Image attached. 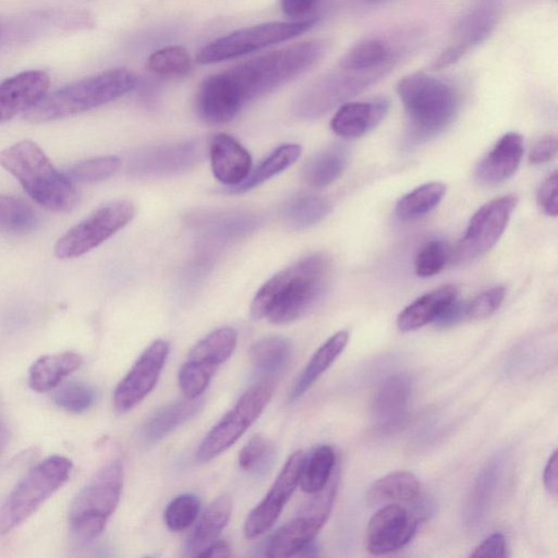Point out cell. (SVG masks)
Returning a JSON list of instances; mask_svg holds the SVG:
<instances>
[{"label": "cell", "instance_id": "b9f144b4", "mask_svg": "<svg viewBox=\"0 0 558 558\" xmlns=\"http://www.w3.org/2000/svg\"><path fill=\"white\" fill-rule=\"evenodd\" d=\"M274 456V444L268 438L257 434L240 450L238 463L242 471L258 474L270 466Z\"/></svg>", "mask_w": 558, "mask_h": 558}, {"label": "cell", "instance_id": "9a60e30c", "mask_svg": "<svg viewBox=\"0 0 558 558\" xmlns=\"http://www.w3.org/2000/svg\"><path fill=\"white\" fill-rule=\"evenodd\" d=\"M304 459L305 453L302 450L293 452L288 458L264 499L246 517L243 527L246 539L264 534L277 521L299 485Z\"/></svg>", "mask_w": 558, "mask_h": 558}, {"label": "cell", "instance_id": "7dc6e473", "mask_svg": "<svg viewBox=\"0 0 558 558\" xmlns=\"http://www.w3.org/2000/svg\"><path fill=\"white\" fill-rule=\"evenodd\" d=\"M506 295L504 287L490 288L476 295L466 305V317L471 320H480L489 317L501 305Z\"/></svg>", "mask_w": 558, "mask_h": 558}, {"label": "cell", "instance_id": "30bf717a", "mask_svg": "<svg viewBox=\"0 0 558 558\" xmlns=\"http://www.w3.org/2000/svg\"><path fill=\"white\" fill-rule=\"evenodd\" d=\"M134 215V205L125 199L98 207L57 241L56 256L73 258L92 251L126 226Z\"/></svg>", "mask_w": 558, "mask_h": 558}, {"label": "cell", "instance_id": "ba28073f", "mask_svg": "<svg viewBox=\"0 0 558 558\" xmlns=\"http://www.w3.org/2000/svg\"><path fill=\"white\" fill-rule=\"evenodd\" d=\"M274 395L271 379H263L251 386L234 407L207 433L196 451L202 462L223 453L258 418Z\"/></svg>", "mask_w": 558, "mask_h": 558}, {"label": "cell", "instance_id": "d4e9b609", "mask_svg": "<svg viewBox=\"0 0 558 558\" xmlns=\"http://www.w3.org/2000/svg\"><path fill=\"white\" fill-rule=\"evenodd\" d=\"M400 50L390 41L368 37L351 47L339 60L341 70L385 75L398 62Z\"/></svg>", "mask_w": 558, "mask_h": 558}, {"label": "cell", "instance_id": "f1b7e54d", "mask_svg": "<svg viewBox=\"0 0 558 558\" xmlns=\"http://www.w3.org/2000/svg\"><path fill=\"white\" fill-rule=\"evenodd\" d=\"M456 298L458 289L453 284H444L421 295L398 315L399 330L408 332L433 323Z\"/></svg>", "mask_w": 558, "mask_h": 558}, {"label": "cell", "instance_id": "f546056e", "mask_svg": "<svg viewBox=\"0 0 558 558\" xmlns=\"http://www.w3.org/2000/svg\"><path fill=\"white\" fill-rule=\"evenodd\" d=\"M203 405V399L185 398L156 411L141 428V438L151 445L194 416Z\"/></svg>", "mask_w": 558, "mask_h": 558}, {"label": "cell", "instance_id": "680465c9", "mask_svg": "<svg viewBox=\"0 0 558 558\" xmlns=\"http://www.w3.org/2000/svg\"><path fill=\"white\" fill-rule=\"evenodd\" d=\"M367 1H378V0H367Z\"/></svg>", "mask_w": 558, "mask_h": 558}, {"label": "cell", "instance_id": "44dd1931", "mask_svg": "<svg viewBox=\"0 0 558 558\" xmlns=\"http://www.w3.org/2000/svg\"><path fill=\"white\" fill-rule=\"evenodd\" d=\"M523 150L521 134L515 132L504 134L478 163L475 170L476 181L487 187L505 182L517 171Z\"/></svg>", "mask_w": 558, "mask_h": 558}, {"label": "cell", "instance_id": "7bdbcfd3", "mask_svg": "<svg viewBox=\"0 0 558 558\" xmlns=\"http://www.w3.org/2000/svg\"><path fill=\"white\" fill-rule=\"evenodd\" d=\"M201 501L193 494H181L172 499L163 513L167 527L173 532H180L191 526L197 519Z\"/></svg>", "mask_w": 558, "mask_h": 558}, {"label": "cell", "instance_id": "4fadbf2b", "mask_svg": "<svg viewBox=\"0 0 558 558\" xmlns=\"http://www.w3.org/2000/svg\"><path fill=\"white\" fill-rule=\"evenodd\" d=\"M518 197L508 194L483 205L471 218L454 257L459 262L476 258L488 252L504 233Z\"/></svg>", "mask_w": 558, "mask_h": 558}, {"label": "cell", "instance_id": "ee69618b", "mask_svg": "<svg viewBox=\"0 0 558 558\" xmlns=\"http://www.w3.org/2000/svg\"><path fill=\"white\" fill-rule=\"evenodd\" d=\"M451 258L448 244L438 239L426 242L414 259V271L418 277L427 278L442 270Z\"/></svg>", "mask_w": 558, "mask_h": 558}, {"label": "cell", "instance_id": "7402d4cb", "mask_svg": "<svg viewBox=\"0 0 558 558\" xmlns=\"http://www.w3.org/2000/svg\"><path fill=\"white\" fill-rule=\"evenodd\" d=\"M209 158L215 178L230 187L242 183L251 172L250 153L229 134L219 133L211 137Z\"/></svg>", "mask_w": 558, "mask_h": 558}, {"label": "cell", "instance_id": "f6af8a7d", "mask_svg": "<svg viewBox=\"0 0 558 558\" xmlns=\"http://www.w3.org/2000/svg\"><path fill=\"white\" fill-rule=\"evenodd\" d=\"M121 159L116 156L97 157L75 163L66 175L72 181L96 182L116 173L121 167Z\"/></svg>", "mask_w": 558, "mask_h": 558}, {"label": "cell", "instance_id": "52a82bcc", "mask_svg": "<svg viewBox=\"0 0 558 558\" xmlns=\"http://www.w3.org/2000/svg\"><path fill=\"white\" fill-rule=\"evenodd\" d=\"M71 470L72 462L57 454L32 468L0 506V535L31 517L68 481Z\"/></svg>", "mask_w": 558, "mask_h": 558}, {"label": "cell", "instance_id": "5bb4252c", "mask_svg": "<svg viewBox=\"0 0 558 558\" xmlns=\"http://www.w3.org/2000/svg\"><path fill=\"white\" fill-rule=\"evenodd\" d=\"M169 350V342L163 339H157L146 348L114 389L113 405L117 412L132 410L154 389Z\"/></svg>", "mask_w": 558, "mask_h": 558}, {"label": "cell", "instance_id": "8992f818", "mask_svg": "<svg viewBox=\"0 0 558 558\" xmlns=\"http://www.w3.org/2000/svg\"><path fill=\"white\" fill-rule=\"evenodd\" d=\"M123 487V466L119 460L102 466L77 493L70 506L72 538L87 544L97 538L117 509Z\"/></svg>", "mask_w": 558, "mask_h": 558}, {"label": "cell", "instance_id": "7a4b0ae2", "mask_svg": "<svg viewBox=\"0 0 558 558\" xmlns=\"http://www.w3.org/2000/svg\"><path fill=\"white\" fill-rule=\"evenodd\" d=\"M0 166L10 172L28 196L51 211H69L77 203L73 181L58 171L44 150L28 140L0 151Z\"/></svg>", "mask_w": 558, "mask_h": 558}, {"label": "cell", "instance_id": "5b68a950", "mask_svg": "<svg viewBox=\"0 0 558 558\" xmlns=\"http://www.w3.org/2000/svg\"><path fill=\"white\" fill-rule=\"evenodd\" d=\"M396 90L417 140L439 134L458 113L459 93L448 80L413 72L399 80Z\"/></svg>", "mask_w": 558, "mask_h": 558}, {"label": "cell", "instance_id": "d6a6232c", "mask_svg": "<svg viewBox=\"0 0 558 558\" xmlns=\"http://www.w3.org/2000/svg\"><path fill=\"white\" fill-rule=\"evenodd\" d=\"M348 163V150L331 145L315 154L303 167L302 178L313 187H324L336 181Z\"/></svg>", "mask_w": 558, "mask_h": 558}, {"label": "cell", "instance_id": "db71d44e", "mask_svg": "<svg viewBox=\"0 0 558 558\" xmlns=\"http://www.w3.org/2000/svg\"><path fill=\"white\" fill-rule=\"evenodd\" d=\"M544 485L546 489L553 496H557V451L555 450L551 456L549 457L544 474Z\"/></svg>", "mask_w": 558, "mask_h": 558}, {"label": "cell", "instance_id": "ffe728a7", "mask_svg": "<svg viewBox=\"0 0 558 558\" xmlns=\"http://www.w3.org/2000/svg\"><path fill=\"white\" fill-rule=\"evenodd\" d=\"M410 392V381L403 375H391L379 385L372 404L376 428L388 434L405 424Z\"/></svg>", "mask_w": 558, "mask_h": 558}, {"label": "cell", "instance_id": "3957f363", "mask_svg": "<svg viewBox=\"0 0 558 558\" xmlns=\"http://www.w3.org/2000/svg\"><path fill=\"white\" fill-rule=\"evenodd\" d=\"M325 51L324 40L303 41L238 64L226 73L245 104L306 72Z\"/></svg>", "mask_w": 558, "mask_h": 558}, {"label": "cell", "instance_id": "60d3db41", "mask_svg": "<svg viewBox=\"0 0 558 558\" xmlns=\"http://www.w3.org/2000/svg\"><path fill=\"white\" fill-rule=\"evenodd\" d=\"M147 64L150 71L162 77L179 78L192 70V59L181 46H169L153 52Z\"/></svg>", "mask_w": 558, "mask_h": 558}, {"label": "cell", "instance_id": "603a6c76", "mask_svg": "<svg viewBox=\"0 0 558 558\" xmlns=\"http://www.w3.org/2000/svg\"><path fill=\"white\" fill-rule=\"evenodd\" d=\"M388 110L389 102L385 98L345 102L336 111L330 126L343 138H356L376 128Z\"/></svg>", "mask_w": 558, "mask_h": 558}, {"label": "cell", "instance_id": "e0dca14e", "mask_svg": "<svg viewBox=\"0 0 558 558\" xmlns=\"http://www.w3.org/2000/svg\"><path fill=\"white\" fill-rule=\"evenodd\" d=\"M497 23V12L489 3L473 8L458 23L454 40L433 61V70H442L463 58L471 49L483 43Z\"/></svg>", "mask_w": 558, "mask_h": 558}, {"label": "cell", "instance_id": "f35d334b", "mask_svg": "<svg viewBox=\"0 0 558 558\" xmlns=\"http://www.w3.org/2000/svg\"><path fill=\"white\" fill-rule=\"evenodd\" d=\"M336 465V454L330 446L315 448L308 457L305 456L299 485L302 490L314 494L323 489L330 481Z\"/></svg>", "mask_w": 558, "mask_h": 558}, {"label": "cell", "instance_id": "681fc988", "mask_svg": "<svg viewBox=\"0 0 558 558\" xmlns=\"http://www.w3.org/2000/svg\"><path fill=\"white\" fill-rule=\"evenodd\" d=\"M557 153V140L553 135H545L538 138L533 145L529 161L533 165H541L551 160Z\"/></svg>", "mask_w": 558, "mask_h": 558}, {"label": "cell", "instance_id": "836d02e7", "mask_svg": "<svg viewBox=\"0 0 558 558\" xmlns=\"http://www.w3.org/2000/svg\"><path fill=\"white\" fill-rule=\"evenodd\" d=\"M421 489V483L413 473L396 471L376 480L369 486L367 500L372 505L413 501L420 497Z\"/></svg>", "mask_w": 558, "mask_h": 558}, {"label": "cell", "instance_id": "484cf974", "mask_svg": "<svg viewBox=\"0 0 558 558\" xmlns=\"http://www.w3.org/2000/svg\"><path fill=\"white\" fill-rule=\"evenodd\" d=\"M506 462L505 452L490 458L475 478L464 505V522L470 529L477 527L486 518Z\"/></svg>", "mask_w": 558, "mask_h": 558}, {"label": "cell", "instance_id": "83f0119b", "mask_svg": "<svg viewBox=\"0 0 558 558\" xmlns=\"http://www.w3.org/2000/svg\"><path fill=\"white\" fill-rule=\"evenodd\" d=\"M232 511V500L227 494L213 500L194 526L186 539L185 555L198 557L207 547L215 543L227 526Z\"/></svg>", "mask_w": 558, "mask_h": 558}, {"label": "cell", "instance_id": "8fae6325", "mask_svg": "<svg viewBox=\"0 0 558 558\" xmlns=\"http://www.w3.org/2000/svg\"><path fill=\"white\" fill-rule=\"evenodd\" d=\"M337 492V477L317 493L291 521L278 529L270 537L266 556H295L314 537L325 524L331 511Z\"/></svg>", "mask_w": 558, "mask_h": 558}, {"label": "cell", "instance_id": "277c9868", "mask_svg": "<svg viewBox=\"0 0 558 558\" xmlns=\"http://www.w3.org/2000/svg\"><path fill=\"white\" fill-rule=\"evenodd\" d=\"M137 80L126 69L104 71L60 87L25 113L33 123L69 118L104 106L135 88Z\"/></svg>", "mask_w": 558, "mask_h": 558}, {"label": "cell", "instance_id": "f5cc1de1", "mask_svg": "<svg viewBox=\"0 0 558 558\" xmlns=\"http://www.w3.org/2000/svg\"><path fill=\"white\" fill-rule=\"evenodd\" d=\"M316 2L317 0H281V8L286 15L301 19L314 9Z\"/></svg>", "mask_w": 558, "mask_h": 558}, {"label": "cell", "instance_id": "816d5d0a", "mask_svg": "<svg viewBox=\"0 0 558 558\" xmlns=\"http://www.w3.org/2000/svg\"><path fill=\"white\" fill-rule=\"evenodd\" d=\"M466 317V304L456 298L433 322L439 328H448Z\"/></svg>", "mask_w": 558, "mask_h": 558}, {"label": "cell", "instance_id": "1f68e13d", "mask_svg": "<svg viewBox=\"0 0 558 558\" xmlns=\"http://www.w3.org/2000/svg\"><path fill=\"white\" fill-rule=\"evenodd\" d=\"M82 362L77 353L70 351L40 356L29 368V386L38 392L48 391L75 372Z\"/></svg>", "mask_w": 558, "mask_h": 558}, {"label": "cell", "instance_id": "bcb514c9", "mask_svg": "<svg viewBox=\"0 0 558 558\" xmlns=\"http://www.w3.org/2000/svg\"><path fill=\"white\" fill-rule=\"evenodd\" d=\"M94 399L93 389L81 383L65 384L53 395V401L58 407L73 413L87 410L93 404Z\"/></svg>", "mask_w": 558, "mask_h": 558}, {"label": "cell", "instance_id": "7c38bea8", "mask_svg": "<svg viewBox=\"0 0 558 558\" xmlns=\"http://www.w3.org/2000/svg\"><path fill=\"white\" fill-rule=\"evenodd\" d=\"M384 75L379 73H361L339 69L308 86L295 100L293 111L301 118H315L324 114L335 106L353 97Z\"/></svg>", "mask_w": 558, "mask_h": 558}, {"label": "cell", "instance_id": "6f0895ef", "mask_svg": "<svg viewBox=\"0 0 558 558\" xmlns=\"http://www.w3.org/2000/svg\"><path fill=\"white\" fill-rule=\"evenodd\" d=\"M2 32H3V27H2V25H1V23H0V37H1V35H2Z\"/></svg>", "mask_w": 558, "mask_h": 558}, {"label": "cell", "instance_id": "d590c367", "mask_svg": "<svg viewBox=\"0 0 558 558\" xmlns=\"http://www.w3.org/2000/svg\"><path fill=\"white\" fill-rule=\"evenodd\" d=\"M446 185L441 182L422 184L397 203L395 215L400 221H413L433 210L442 199Z\"/></svg>", "mask_w": 558, "mask_h": 558}, {"label": "cell", "instance_id": "9f6ffc18", "mask_svg": "<svg viewBox=\"0 0 558 558\" xmlns=\"http://www.w3.org/2000/svg\"><path fill=\"white\" fill-rule=\"evenodd\" d=\"M9 440V429L0 415V452L7 447Z\"/></svg>", "mask_w": 558, "mask_h": 558}, {"label": "cell", "instance_id": "d6986e66", "mask_svg": "<svg viewBox=\"0 0 558 558\" xmlns=\"http://www.w3.org/2000/svg\"><path fill=\"white\" fill-rule=\"evenodd\" d=\"M243 105L226 72L206 77L196 94V110L210 124L231 121Z\"/></svg>", "mask_w": 558, "mask_h": 558}, {"label": "cell", "instance_id": "9c48e42d", "mask_svg": "<svg viewBox=\"0 0 558 558\" xmlns=\"http://www.w3.org/2000/svg\"><path fill=\"white\" fill-rule=\"evenodd\" d=\"M316 23L315 19L294 22H270L232 32L219 37L197 53L199 64H210L234 59L265 47L296 37Z\"/></svg>", "mask_w": 558, "mask_h": 558}, {"label": "cell", "instance_id": "4dcf8cb0", "mask_svg": "<svg viewBox=\"0 0 558 558\" xmlns=\"http://www.w3.org/2000/svg\"><path fill=\"white\" fill-rule=\"evenodd\" d=\"M349 341V332L340 330L329 337L313 354L303 372L295 380L289 393V401L293 402L302 397L325 371L342 353Z\"/></svg>", "mask_w": 558, "mask_h": 558}, {"label": "cell", "instance_id": "11a10c76", "mask_svg": "<svg viewBox=\"0 0 558 558\" xmlns=\"http://www.w3.org/2000/svg\"><path fill=\"white\" fill-rule=\"evenodd\" d=\"M231 555L229 544L225 539H217L209 547H207L198 557L213 558L219 557L225 558Z\"/></svg>", "mask_w": 558, "mask_h": 558}, {"label": "cell", "instance_id": "8d00e7d4", "mask_svg": "<svg viewBox=\"0 0 558 558\" xmlns=\"http://www.w3.org/2000/svg\"><path fill=\"white\" fill-rule=\"evenodd\" d=\"M290 342L280 336H268L257 340L250 349L254 367L264 375L278 374L291 359Z\"/></svg>", "mask_w": 558, "mask_h": 558}, {"label": "cell", "instance_id": "e575fe53", "mask_svg": "<svg viewBox=\"0 0 558 558\" xmlns=\"http://www.w3.org/2000/svg\"><path fill=\"white\" fill-rule=\"evenodd\" d=\"M301 155V147L298 144H283L272 150L240 184L229 189L230 193L246 192L274 175L284 171Z\"/></svg>", "mask_w": 558, "mask_h": 558}, {"label": "cell", "instance_id": "ab89813d", "mask_svg": "<svg viewBox=\"0 0 558 558\" xmlns=\"http://www.w3.org/2000/svg\"><path fill=\"white\" fill-rule=\"evenodd\" d=\"M36 210L25 199L11 194H0V231L26 234L38 225Z\"/></svg>", "mask_w": 558, "mask_h": 558}, {"label": "cell", "instance_id": "c3c4849f", "mask_svg": "<svg viewBox=\"0 0 558 558\" xmlns=\"http://www.w3.org/2000/svg\"><path fill=\"white\" fill-rule=\"evenodd\" d=\"M557 172L554 171L546 178L537 191V203L548 216L556 217L558 214V199H557Z\"/></svg>", "mask_w": 558, "mask_h": 558}, {"label": "cell", "instance_id": "ac0fdd59", "mask_svg": "<svg viewBox=\"0 0 558 558\" xmlns=\"http://www.w3.org/2000/svg\"><path fill=\"white\" fill-rule=\"evenodd\" d=\"M49 85V75L41 70L23 71L0 82V124L37 106Z\"/></svg>", "mask_w": 558, "mask_h": 558}, {"label": "cell", "instance_id": "cb8c5ba5", "mask_svg": "<svg viewBox=\"0 0 558 558\" xmlns=\"http://www.w3.org/2000/svg\"><path fill=\"white\" fill-rule=\"evenodd\" d=\"M201 154L195 142H183L151 147L133 160V171L141 174H163L190 168Z\"/></svg>", "mask_w": 558, "mask_h": 558}, {"label": "cell", "instance_id": "6da1fadb", "mask_svg": "<svg viewBox=\"0 0 558 558\" xmlns=\"http://www.w3.org/2000/svg\"><path fill=\"white\" fill-rule=\"evenodd\" d=\"M331 263L324 254L306 256L274 275L256 292L250 308L255 320L266 317L272 324L293 322L324 295Z\"/></svg>", "mask_w": 558, "mask_h": 558}, {"label": "cell", "instance_id": "4316f807", "mask_svg": "<svg viewBox=\"0 0 558 558\" xmlns=\"http://www.w3.org/2000/svg\"><path fill=\"white\" fill-rule=\"evenodd\" d=\"M236 342L234 328L215 329L192 348L184 364L211 379L218 366L231 356Z\"/></svg>", "mask_w": 558, "mask_h": 558}, {"label": "cell", "instance_id": "f907efd6", "mask_svg": "<svg viewBox=\"0 0 558 558\" xmlns=\"http://www.w3.org/2000/svg\"><path fill=\"white\" fill-rule=\"evenodd\" d=\"M506 539L501 533H493L478 544L470 554L471 557H505Z\"/></svg>", "mask_w": 558, "mask_h": 558}, {"label": "cell", "instance_id": "2e32d148", "mask_svg": "<svg viewBox=\"0 0 558 558\" xmlns=\"http://www.w3.org/2000/svg\"><path fill=\"white\" fill-rule=\"evenodd\" d=\"M417 530V519L404 507L389 504L371 518L365 534L366 549L373 555H385L405 546Z\"/></svg>", "mask_w": 558, "mask_h": 558}, {"label": "cell", "instance_id": "74e56055", "mask_svg": "<svg viewBox=\"0 0 558 558\" xmlns=\"http://www.w3.org/2000/svg\"><path fill=\"white\" fill-rule=\"evenodd\" d=\"M330 213L327 199L312 194H300L292 197L283 207V219L294 230L308 229Z\"/></svg>", "mask_w": 558, "mask_h": 558}]
</instances>
